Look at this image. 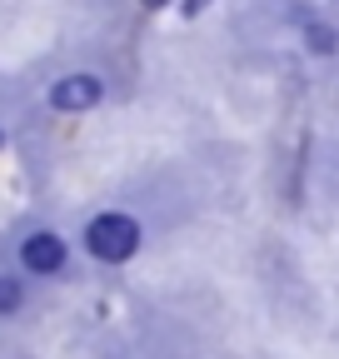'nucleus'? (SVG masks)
Returning <instances> with one entry per match:
<instances>
[{
  "label": "nucleus",
  "mask_w": 339,
  "mask_h": 359,
  "mask_svg": "<svg viewBox=\"0 0 339 359\" xmlns=\"http://www.w3.org/2000/svg\"><path fill=\"white\" fill-rule=\"evenodd\" d=\"M85 250H90L95 259L105 264H125L135 250H140V224L130 215H95L90 224H85Z\"/></svg>",
  "instance_id": "obj_1"
},
{
  "label": "nucleus",
  "mask_w": 339,
  "mask_h": 359,
  "mask_svg": "<svg viewBox=\"0 0 339 359\" xmlns=\"http://www.w3.org/2000/svg\"><path fill=\"white\" fill-rule=\"evenodd\" d=\"M20 264L25 269H35V275H55V269L65 264V240L60 235H30L25 245H20Z\"/></svg>",
  "instance_id": "obj_2"
},
{
  "label": "nucleus",
  "mask_w": 339,
  "mask_h": 359,
  "mask_svg": "<svg viewBox=\"0 0 339 359\" xmlns=\"http://www.w3.org/2000/svg\"><path fill=\"white\" fill-rule=\"evenodd\" d=\"M100 100V80L95 75H65L50 85V105L55 110H90Z\"/></svg>",
  "instance_id": "obj_3"
},
{
  "label": "nucleus",
  "mask_w": 339,
  "mask_h": 359,
  "mask_svg": "<svg viewBox=\"0 0 339 359\" xmlns=\"http://www.w3.org/2000/svg\"><path fill=\"white\" fill-rule=\"evenodd\" d=\"M20 299H25L20 280H11V275H0V314H15V309H20Z\"/></svg>",
  "instance_id": "obj_4"
},
{
  "label": "nucleus",
  "mask_w": 339,
  "mask_h": 359,
  "mask_svg": "<svg viewBox=\"0 0 339 359\" xmlns=\"http://www.w3.org/2000/svg\"><path fill=\"white\" fill-rule=\"evenodd\" d=\"M305 45H310V50H319V55H329L339 40H334V30H329V25H310V30H305Z\"/></svg>",
  "instance_id": "obj_5"
},
{
  "label": "nucleus",
  "mask_w": 339,
  "mask_h": 359,
  "mask_svg": "<svg viewBox=\"0 0 339 359\" xmlns=\"http://www.w3.org/2000/svg\"><path fill=\"white\" fill-rule=\"evenodd\" d=\"M205 6H209V0H185V11H190V15H195V11H205Z\"/></svg>",
  "instance_id": "obj_6"
},
{
  "label": "nucleus",
  "mask_w": 339,
  "mask_h": 359,
  "mask_svg": "<svg viewBox=\"0 0 339 359\" xmlns=\"http://www.w3.org/2000/svg\"><path fill=\"white\" fill-rule=\"evenodd\" d=\"M145 6H165V0H145Z\"/></svg>",
  "instance_id": "obj_7"
}]
</instances>
